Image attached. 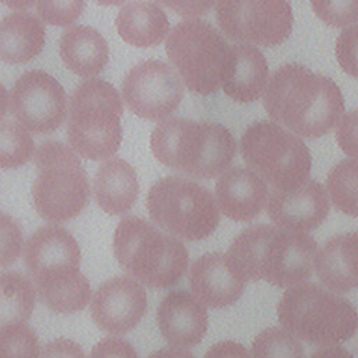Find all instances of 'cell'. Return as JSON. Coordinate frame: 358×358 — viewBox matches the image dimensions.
<instances>
[{
	"label": "cell",
	"instance_id": "4fadbf2b",
	"mask_svg": "<svg viewBox=\"0 0 358 358\" xmlns=\"http://www.w3.org/2000/svg\"><path fill=\"white\" fill-rule=\"evenodd\" d=\"M183 91V81L173 67L148 59L131 67L123 78L122 101L141 119L162 120L178 109Z\"/></svg>",
	"mask_w": 358,
	"mask_h": 358
},
{
	"label": "cell",
	"instance_id": "836d02e7",
	"mask_svg": "<svg viewBox=\"0 0 358 358\" xmlns=\"http://www.w3.org/2000/svg\"><path fill=\"white\" fill-rule=\"evenodd\" d=\"M315 14L327 25L341 28L358 21V0H310Z\"/></svg>",
	"mask_w": 358,
	"mask_h": 358
},
{
	"label": "cell",
	"instance_id": "7bdbcfd3",
	"mask_svg": "<svg viewBox=\"0 0 358 358\" xmlns=\"http://www.w3.org/2000/svg\"><path fill=\"white\" fill-rule=\"evenodd\" d=\"M0 3L14 11H27L35 4V0H0Z\"/></svg>",
	"mask_w": 358,
	"mask_h": 358
},
{
	"label": "cell",
	"instance_id": "7c38bea8",
	"mask_svg": "<svg viewBox=\"0 0 358 358\" xmlns=\"http://www.w3.org/2000/svg\"><path fill=\"white\" fill-rule=\"evenodd\" d=\"M10 112L31 134L56 131L67 119L69 98L63 85L43 70H28L14 83Z\"/></svg>",
	"mask_w": 358,
	"mask_h": 358
},
{
	"label": "cell",
	"instance_id": "8992f818",
	"mask_svg": "<svg viewBox=\"0 0 358 358\" xmlns=\"http://www.w3.org/2000/svg\"><path fill=\"white\" fill-rule=\"evenodd\" d=\"M277 313L288 333L315 345L340 344L358 329V312L352 302L313 282L289 287L278 302Z\"/></svg>",
	"mask_w": 358,
	"mask_h": 358
},
{
	"label": "cell",
	"instance_id": "9c48e42d",
	"mask_svg": "<svg viewBox=\"0 0 358 358\" xmlns=\"http://www.w3.org/2000/svg\"><path fill=\"white\" fill-rule=\"evenodd\" d=\"M241 155L249 169L273 189L285 190L309 179L308 145L275 122H255L241 137Z\"/></svg>",
	"mask_w": 358,
	"mask_h": 358
},
{
	"label": "cell",
	"instance_id": "6da1fadb",
	"mask_svg": "<svg viewBox=\"0 0 358 358\" xmlns=\"http://www.w3.org/2000/svg\"><path fill=\"white\" fill-rule=\"evenodd\" d=\"M264 108L273 122L294 134L317 138L338 123L344 112V98L331 78L302 64L289 63L271 74Z\"/></svg>",
	"mask_w": 358,
	"mask_h": 358
},
{
	"label": "cell",
	"instance_id": "d590c367",
	"mask_svg": "<svg viewBox=\"0 0 358 358\" xmlns=\"http://www.w3.org/2000/svg\"><path fill=\"white\" fill-rule=\"evenodd\" d=\"M336 140L344 154L358 159V109L347 112L340 119L336 130Z\"/></svg>",
	"mask_w": 358,
	"mask_h": 358
},
{
	"label": "cell",
	"instance_id": "9a60e30c",
	"mask_svg": "<svg viewBox=\"0 0 358 358\" xmlns=\"http://www.w3.org/2000/svg\"><path fill=\"white\" fill-rule=\"evenodd\" d=\"M147 309V291L141 282L129 275L103 281L92 294L90 312L102 331L122 336L133 330Z\"/></svg>",
	"mask_w": 358,
	"mask_h": 358
},
{
	"label": "cell",
	"instance_id": "4316f807",
	"mask_svg": "<svg viewBox=\"0 0 358 358\" xmlns=\"http://www.w3.org/2000/svg\"><path fill=\"white\" fill-rule=\"evenodd\" d=\"M36 296L55 313H77L91 301L92 291L87 277L78 271L57 280L35 284Z\"/></svg>",
	"mask_w": 358,
	"mask_h": 358
},
{
	"label": "cell",
	"instance_id": "7a4b0ae2",
	"mask_svg": "<svg viewBox=\"0 0 358 358\" xmlns=\"http://www.w3.org/2000/svg\"><path fill=\"white\" fill-rule=\"evenodd\" d=\"M316 253V241L305 232L253 224L236 235L227 255L245 281L289 288L310 278Z\"/></svg>",
	"mask_w": 358,
	"mask_h": 358
},
{
	"label": "cell",
	"instance_id": "7402d4cb",
	"mask_svg": "<svg viewBox=\"0 0 358 358\" xmlns=\"http://www.w3.org/2000/svg\"><path fill=\"white\" fill-rule=\"evenodd\" d=\"M92 190L94 199L102 211L110 215L126 214L138 196L137 172L127 161L110 157L98 166Z\"/></svg>",
	"mask_w": 358,
	"mask_h": 358
},
{
	"label": "cell",
	"instance_id": "cb8c5ba5",
	"mask_svg": "<svg viewBox=\"0 0 358 358\" xmlns=\"http://www.w3.org/2000/svg\"><path fill=\"white\" fill-rule=\"evenodd\" d=\"M45 24L28 11H11L0 20V62L24 64L45 48Z\"/></svg>",
	"mask_w": 358,
	"mask_h": 358
},
{
	"label": "cell",
	"instance_id": "44dd1931",
	"mask_svg": "<svg viewBox=\"0 0 358 358\" xmlns=\"http://www.w3.org/2000/svg\"><path fill=\"white\" fill-rule=\"evenodd\" d=\"M320 282L336 294L358 285V231L338 234L324 242L315 257Z\"/></svg>",
	"mask_w": 358,
	"mask_h": 358
},
{
	"label": "cell",
	"instance_id": "e0dca14e",
	"mask_svg": "<svg viewBox=\"0 0 358 358\" xmlns=\"http://www.w3.org/2000/svg\"><path fill=\"white\" fill-rule=\"evenodd\" d=\"M157 323L162 337L172 347L192 348L203 340L208 327V315L192 292L175 289L159 302Z\"/></svg>",
	"mask_w": 358,
	"mask_h": 358
},
{
	"label": "cell",
	"instance_id": "30bf717a",
	"mask_svg": "<svg viewBox=\"0 0 358 358\" xmlns=\"http://www.w3.org/2000/svg\"><path fill=\"white\" fill-rule=\"evenodd\" d=\"M229 43L210 22L189 18L169 32L165 50L185 85L199 95H208L221 87L229 55Z\"/></svg>",
	"mask_w": 358,
	"mask_h": 358
},
{
	"label": "cell",
	"instance_id": "8d00e7d4",
	"mask_svg": "<svg viewBox=\"0 0 358 358\" xmlns=\"http://www.w3.org/2000/svg\"><path fill=\"white\" fill-rule=\"evenodd\" d=\"M88 358H138L134 347L120 337H105L91 350Z\"/></svg>",
	"mask_w": 358,
	"mask_h": 358
},
{
	"label": "cell",
	"instance_id": "2e32d148",
	"mask_svg": "<svg viewBox=\"0 0 358 358\" xmlns=\"http://www.w3.org/2000/svg\"><path fill=\"white\" fill-rule=\"evenodd\" d=\"M329 210L323 185L312 179L291 189H273L267 199V213L273 224L294 232L306 234L316 229L326 220Z\"/></svg>",
	"mask_w": 358,
	"mask_h": 358
},
{
	"label": "cell",
	"instance_id": "ffe728a7",
	"mask_svg": "<svg viewBox=\"0 0 358 358\" xmlns=\"http://www.w3.org/2000/svg\"><path fill=\"white\" fill-rule=\"evenodd\" d=\"M267 81L268 64L256 46L236 43L229 48L221 87L232 101L249 103L259 99L267 88Z\"/></svg>",
	"mask_w": 358,
	"mask_h": 358
},
{
	"label": "cell",
	"instance_id": "f6af8a7d",
	"mask_svg": "<svg viewBox=\"0 0 358 358\" xmlns=\"http://www.w3.org/2000/svg\"><path fill=\"white\" fill-rule=\"evenodd\" d=\"M94 1H96L101 6H120L126 0H94Z\"/></svg>",
	"mask_w": 358,
	"mask_h": 358
},
{
	"label": "cell",
	"instance_id": "277c9868",
	"mask_svg": "<svg viewBox=\"0 0 358 358\" xmlns=\"http://www.w3.org/2000/svg\"><path fill=\"white\" fill-rule=\"evenodd\" d=\"M113 255L129 277L157 289L178 284L189 264L187 249L176 236L136 215L119 221L113 235Z\"/></svg>",
	"mask_w": 358,
	"mask_h": 358
},
{
	"label": "cell",
	"instance_id": "60d3db41",
	"mask_svg": "<svg viewBox=\"0 0 358 358\" xmlns=\"http://www.w3.org/2000/svg\"><path fill=\"white\" fill-rule=\"evenodd\" d=\"M309 358H354V355L340 345H324L310 354Z\"/></svg>",
	"mask_w": 358,
	"mask_h": 358
},
{
	"label": "cell",
	"instance_id": "d4e9b609",
	"mask_svg": "<svg viewBox=\"0 0 358 358\" xmlns=\"http://www.w3.org/2000/svg\"><path fill=\"white\" fill-rule=\"evenodd\" d=\"M116 29L126 43L136 48H151L165 39L169 32V21L158 4L134 0L119 10Z\"/></svg>",
	"mask_w": 358,
	"mask_h": 358
},
{
	"label": "cell",
	"instance_id": "ee69618b",
	"mask_svg": "<svg viewBox=\"0 0 358 358\" xmlns=\"http://www.w3.org/2000/svg\"><path fill=\"white\" fill-rule=\"evenodd\" d=\"M8 112H10V94L7 88L0 83V122L4 120Z\"/></svg>",
	"mask_w": 358,
	"mask_h": 358
},
{
	"label": "cell",
	"instance_id": "8fae6325",
	"mask_svg": "<svg viewBox=\"0 0 358 358\" xmlns=\"http://www.w3.org/2000/svg\"><path fill=\"white\" fill-rule=\"evenodd\" d=\"M215 18L229 39L264 48L282 43L294 22L288 0H217Z\"/></svg>",
	"mask_w": 358,
	"mask_h": 358
},
{
	"label": "cell",
	"instance_id": "5bb4252c",
	"mask_svg": "<svg viewBox=\"0 0 358 358\" xmlns=\"http://www.w3.org/2000/svg\"><path fill=\"white\" fill-rule=\"evenodd\" d=\"M24 266L34 285L80 271L81 249L64 227L48 222L24 243Z\"/></svg>",
	"mask_w": 358,
	"mask_h": 358
},
{
	"label": "cell",
	"instance_id": "f1b7e54d",
	"mask_svg": "<svg viewBox=\"0 0 358 358\" xmlns=\"http://www.w3.org/2000/svg\"><path fill=\"white\" fill-rule=\"evenodd\" d=\"M32 134L17 120L0 122V169H17L35 155Z\"/></svg>",
	"mask_w": 358,
	"mask_h": 358
},
{
	"label": "cell",
	"instance_id": "1f68e13d",
	"mask_svg": "<svg viewBox=\"0 0 358 358\" xmlns=\"http://www.w3.org/2000/svg\"><path fill=\"white\" fill-rule=\"evenodd\" d=\"M85 0H35L36 17L48 25L71 27L84 11Z\"/></svg>",
	"mask_w": 358,
	"mask_h": 358
},
{
	"label": "cell",
	"instance_id": "4dcf8cb0",
	"mask_svg": "<svg viewBox=\"0 0 358 358\" xmlns=\"http://www.w3.org/2000/svg\"><path fill=\"white\" fill-rule=\"evenodd\" d=\"M39 350L38 336L25 322L0 329V358H36Z\"/></svg>",
	"mask_w": 358,
	"mask_h": 358
},
{
	"label": "cell",
	"instance_id": "e575fe53",
	"mask_svg": "<svg viewBox=\"0 0 358 358\" xmlns=\"http://www.w3.org/2000/svg\"><path fill=\"white\" fill-rule=\"evenodd\" d=\"M336 57L344 73L358 78V24L340 34L336 42Z\"/></svg>",
	"mask_w": 358,
	"mask_h": 358
},
{
	"label": "cell",
	"instance_id": "ba28073f",
	"mask_svg": "<svg viewBox=\"0 0 358 358\" xmlns=\"http://www.w3.org/2000/svg\"><path fill=\"white\" fill-rule=\"evenodd\" d=\"M147 210L151 221L168 234L186 241L211 235L220 224L213 193L185 176H165L148 190Z\"/></svg>",
	"mask_w": 358,
	"mask_h": 358
},
{
	"label": "cell",
	"instance_id": "74e56055",
	"mask_svg": "<svg viewBox=\"0 0 358 358\" xmlns=\"http://www.w3.org/2000/svg\"><path fill=\"white\" fill-rule=\"evenodd\" d=\"M36 358H85V354L78 343L59 337L41 347Z\"/></svg>",
	"mask_w": 358,
	"mask_h": 358
},
{
	"label": "cell",
	"instance_id": "52a82bcc",
	"mask_svg": "<svg viewBox=\"0 0 358 358\" xmlns=\"http://www.w3.org/2000/svg\"><path fill=\"white\" fill-rule=\"evenodd\" d=\"M34 162L38 173L32 183V203L38 215L55 224L80 215L90 201V182L73 148L46 140L36 147Z\"/></svg>",
	"mask_w": 358,
	"mask_h": 358
},
{
	"label": "cell",
	"instance_id": "f35d334b",
	"mask_svg": "<svg viewBox=\"0 0 358 358\" xmlns=\"http://www.w3.org/2000/svg\"><path fill=\"white\" fill-rule=\"evenodd\" d=\"M155 1L175 11L179 15L196 18L197 15H203L208 13L217 0H155Z\"/></svg>",
	"mask_w": 358,
	"mask_h": 358
},
{
	"label": "cell",
	"instance_id": "484cf974",
	"mask_svg": "<svg viewBox=\"0 0 358 358\" xmlns=\"http://www.w3.org/2000/svg\"><path fill=\"white\" fill-rule=\"evenodd\" d=\"M35 303L36 289L29 277L14 270L0 273V329L27 322Z\"/></svg>",
	"mask_w": 358,
	"mask_h": 358
},
{
	"label": "cell",
	"instance_id": "ac0fdd59",
	"mask_svg": "<svg viewBox=\"0 0 358 358\" xmlns=\"http://www.w3.org/2000/svg\"><path fill=\"white\" fill-rule=\"evenodd\" d=\"M193 295L206 306L217 309L235 303L245 291V280L236 273L227 253L201 255L190 267Z\"/></svg>",
	"mask_w": 358,
	"mask_h": 358
},
{
	"label": "cell",
	"instance_id": "83f0119b",
	"mask_svg": "<svg viewBox=\"0 0 358 358\" xmlns=\"http://www.w3.org/2000/svg\"><path fill=\"white\" fill-rule=\"evenodd\" d=\"M326 187L338 211L358 217V159L348 158L336 164L327 173Z\"/></svg>",
	"mask_w": 358,
	"mask_h": 358
},
{
	"label": "cell",
	"instance_id": "d6a6232c",
	"mask_svg": "<svg viewBox=\"0 0 358 358\" xmlns=\"http://www.w3.org/2000/svg\"><path fill=\"white\" fill-rule=\"evenodd\" d=\"M24 235L18 222L0 211V268L11 267L22 255Z\"/></svg>",
	"mask_w": 358,
	"mask_h": 358
},
{
	"label": "cell",
	"instance_id": "d6986e66",
	"mask_svg": "<svg viewBox=\"0 0 358 358\" xmlns=\"http://www.w3.org/2000/svg\"><path fill=\"white\" fill-rule=\"evenodd\" d=\"M267 199V183L249 168H228L215 183L217 206L232 221H252L263 211Z\"/></svg>",
	"mask_w": 358,
	"mask_h": 358
},
{
	"label": "cell",
	"instance_id": "5b68a950",
	"mask_svg": "<svg viewBox=\"0 0 358 358\" xmlns=\"http://www.w3.org/2000/svg\"><path fill=\"white\" fill-rule=\"evenodd\" d=\"M123 101L117 90L101 78L80 83L69 98L67 143L80 157L105 161L123 140Z\"/></svg>",
	"mask_w": 358,
	"mask_h": 358
},
{
	"label": "cell",
	"instance_id": "b9f144b4",
	"mask_svg": "<svg viewBox=\"0 0 358 358\" xmlns=\"http://www.w3.org/2000/svg\"><path fill=\"white\" fill-rule=\"evenodd\" d=\"M147 358H194V355L190 354L189 351L183 350V348L164 347L161 350H157L155 352H152Z\"/></svg>",
	"mask_w": 358,
	"mask_h": 358
},
{
	"label": "cell",
	"instance_id": "3957f363",
	"mask_svg": "<svg viewBox=\"0 0 358 358\" xmlns=\"http://www.w3.org/2000/svg\"><path fill=\"white\" fill-rule=\"evenodd\" d=\"M150 147L162 165L204 180L225 172L236 154L235 138L224 124L183 117L159 122Z\"/></svg>",
	"mask_w": 358,
	"mask_h": 358
},
{
	"label": "cell",
	"instance_id": "f546056e",
	"mask_svg": "<svg viewBox=\"0 0 358 358\" xmlns=\"http://www.w3.org/2000/svg\"><path fill=\"white\" fill-rule=\"evenodd\" d=\"M252 358H303V347L285 329L273 326L255 337Z\"/></svg>",
	"mask_w": 358,
	"mask_h": 358
},
{
	"label": "cell",
	"instance_id": "ab89813d",
	"mask_svg": "<svg viewBox=\"0 0 358 358\" xmlns=\"http://www.w3.org/2000/svg\"><path fill=\"white\" fill-rule=\"evenodd\" d=\"M203 358H250V355L241 343L225 340L211 345Z\"/></svg>",
	"mask_w": 358,
	"mask_h": 358
},
{
	"label": "cell",
	"instance_id": "603a6c76",
	"mask_svg": "<svg viewBox=\"0 0 358 358\" xmlns=\"http://www.w3.org/2000/svg\"><path fill=\"white\" fill-rule=\"evenodd\" d=\"M59 55L64 66L81 78H94L109 62V45L103 35L88 25H71L60 36Z\"/></svg>",
	"mask_w": 358,
	"mask_h": 358
}]
</instances>
